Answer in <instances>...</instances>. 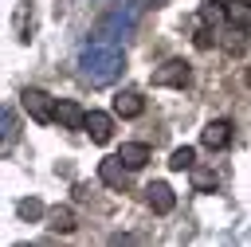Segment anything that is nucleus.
<instances>
[{
	"label": "nucleus",
	"mask_w": 251,
	"mask_h": 247,
	"mask_svg": "<svg viewBox=\"0 0 251 247\" xmlns=\"http://www.w3.org/2000/svg\"><path fill=\"white\" fill-rule=\"evenodd\" d=\"M122 71H126V55L114 39H94L78 51V74L90 86H110Z\"/></svg>",
	"instance_id": "f257e3e1"
},
{
	"label": "nucleus",
	"mask_w": 251,
	"mask_h": 247,
	"mask_svg": "<svg viewBox=\"0 0 251 247\" xmlns=\"http://www.w3.org/2000/svg\"><path fill=\"white\" fill-rule=\"evenodd\" d=\"M20 98H24V110L31 114V122H39V125L55 122V98H51V94H43V90L27 86V90H24Z\"/></svg>",
	"instance_id": "f03ea898"
},
{
	"label": "nucleus",
	"mask_w": 251,
	"mask_h": 247,
	"mask_svg": "<svg viewBox=\"0 0 251 247\" xmlns=\"http://www.w3.org/2000/svg\"><path fill=\"white\" fill-rule=\"evenodd\" d=\"M188 78H192V71H188L184 59H169L165 67L153 71V82L157 86H188Z\"/></svg>",
	"instance_id": "7ed1b4c3"
},
{
	"label": "nucleus",
	"mask_w": 251,
	"mask_h": 247,
	"mask_svg": "<svg viewBox=\"0 0 251 247\" xmlns=\"http://www.w3.org/2000/svg\"><path fill=\"white\" fill-rule=\"evenodd\" d=\"M133 8H118V12H110V20L102 24V39H126L129 31H133Z\"/></svg>",
	"instance_id": "20e7f679"
},
{
	"label": "nucleus",
	"mask_w": 251,
	"mask_h": 247,
	"mask_svg": "<svg viewBox=\"0 0 251 247\" xmlns=\"http://www.w3.org/2000/svg\"><path fill=\"white\" fill-rule=\"evenodd\" d=\"M145 200H149V208H153L157 216H169V212L176 208V196H173V188H169L165 180H153V184L145 188Z\"/></svg>",
	"instance_id": "39448f33"
},
{
	"label": "nucleus",
	"mask_w": 251,
	"mask_h": 247,
	"mask_svg": "<svg viewBox=\"0 0 251 247\" xmlns=\"http://www.w3.org/2000/svg\"><path fill=\"white\" fill-rule=\"evenodd\" d=\"M55 122H63L67 129H86V110L71 98H59L55 102Z\"/></svg>",
	"instance_id": "423d86ee"
},
{
	"label": "nucleus",
	"mask_w": 251,
	"mask_h": 247,
	"mask_svg": "<svg viewBox=\"0 0 251 247\" xmlns=\"http://www.w3.org/2000/svg\"><path fill=\"white\" fill-rule=\"evenodd\" d=\"M86 133H90V141L106 145V141L114 137V118L102 114V110H90V114H86Z\"/></svg>",
	"instance_id": "0eeeda50"
},
{
	"label": "nucleus",
	"mask_w": 251,
	"mask_h": 247,
	"mask_svg": "<svg viewBox=\"0 0 251 247\" xmlns=\"http://www.w3.org/2000/svg\"><path fill=\"white\" fill-rule=\"evenodd\" d=\"M126 161L114 153V157H106L102 165H98V176H102V184H110V188H126Z\"/></svg>",
	"instance_id": "6e6552de"
},
{
	"label": "nucleus",
	"mask_w": 251,
	"mask_h": 247,
	"mask_svg": "<svg viewBox=\"0 0 251 247\" xmlns=\"http://www.w3.org/2000/svg\"><path fill=\"white\" fill-rule=\"evenodd\" d=\"M145 110V98L137 94V90H122L118 98H114V114H122V118H137Z\"/></svg>",
	"instance_id": "1a4fd4ad"
},
{
	"label": "nucleus",
	"mask_w": 251,
	"mask_h": 247,
	"mask_svg": "<svg viewBox=\"0 0 251 247\" xmlns=\"http://www.w3.org/2000/svg\"><path fill=\"white\" fill-rule=\"evenodd\" d=\"M200 137H204V145H208V149H224V145L231 141V125H227L224 118H220V122H208Z\"/></svg>",
	"instance_id": "9d476101"
},
{
	"label": "nucleus",
	"mask_w": 251,
	"mask_h": 247,
	"mask_svg": "<svg viewBox=\"0 0 251 247\" xmlns=\"http://www.w3.org/2000/svg\"><path fill=\"white\" fill-rule=\"evenodd\" d=\"M118 157L126 161V169H141V165L149 161V145H141V141H122Z\"/></svg>",
	"instance_id": "9b49d317"
},
{
	"label": "nucleus",
	"mask_w": 251,
	"mask_h": 247,
	"mask_svg": "<svg viewBox=\"0 0 251 247\" xmlns=\"http://www.w3.org/2000/svg\"><path fill=\"white\" fill-rule=\"evenodd\" d=\"M192 161H196V153H192L188 145H180V149H173V157H169V169L184 173V169H192Z\"/></svg>",
	"instance_id": "f8f14e48"
},
{
	"label": "nucleus",
	"mask_w": 251,
	"mask_h": 247,
	"mask_svg": "<svg viewBox=\"0 0 251 247\" xmlns=\"http://www.w3.org/2000/svg\"><path fill=\"white\" fill-rule=\"evenodd\" d=\"M0 122H4V149H8V145L16 141V110L4 106V110H0Z\"/></svg>",
	"instance_id": "ddd939ff"
},
{
	"label": "nucleus",
	"mask_w": 251,
	"mask_h": 247,
	"mask_svg": "<svg viewBox=\"0 0 251 247\" xmlns=\"http://www.w3.org/2000/svg\"><path fill=\"white\" fill-rule=\"evenodd\" d=\"M51 220H55V223H51L55 231H71V227H75V223H71V212H67V208H63V212H55Z\"/></svg>",
	"instance_id": "4468645a"
},
{
	"label": "nucleus",
	"mask_w": 251,
	"mask_h": 247,
	"mask_svg": "<svg viewBox=\"0 0 251 247\" xmlns=\"http://www.w3.org/2000/svg\"><path fill=\"white\" fill-rule=\"evenodd\" d=\"M39 212H43V208H39V200H24V204H20V216H24V220H35Z\"/></svg>",
	"instance_id": "2eb2a0df"
},
{
	"label": "nucleus",
	"mask_w": 251,
	"mask_h": 247,
	"mask_svg": "<svg viewBox=\"0 0 251 247\" xmlns=\"http://www.w3.org/2000/svg\"><path fill=\"white\" fill-rule=\"evenodd\" d=\"M216 184V173H196V188H212Z\"/></svg>",
	"instance_id": "dca6fc26"
},
{
	"label": "nucleus",
	"mask_w": 251,
	"mask_h": 247,
	"mask_svg": "<svg viewBox=\"0 0 251 247\" xmlns=\"http://www.w3.org/2000/svg\"><path fill=\"white\" fill-rule=\"evenodd\" d=\"M133 4H141V8H153V4H161V0H133Z\"/></svg>",
	"instance_id": "f3484780"
}]
</instances>
